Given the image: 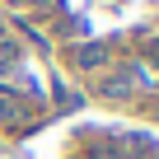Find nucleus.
<instances>
[{"instance_id":"obj_2","label":"nucleus","mask_w":159,"mask_h":159,"mask_svg":"<svg viewBox=\"0 0 159 159\" xmlns=\"http://www.w3.org/2000/svg\"><path fill=\"white\" fill-rule=\"evenodd\" d=\"M98 89H103V98H131V94H136V84H131V70H108Z\"/></svg>"},{"instance_id":"obj_1","label":"nucleus","mask_w":159,"mask_h":159,"mask_svg":"<svg viewBox=\"0 0 159 159\" xmlns=\"http://www.w3.org/2000/svg\"><path fill=\"white\" fill-rule=\"evenodd\" d=\"M108 61H112L108 42H84V47H75V66H80V70H103Z\"/></svg>"},{"instance_id":"obj_4","label":"nucleus","mask_w":159,"mask_h":159,"mask_svg":"<svg viewBox=\"0 0 159 159\" xmlns=\"http://www.w3.org/2000/svg\"><path fill=\"white\" fill-rule=\"evenodd\" d=\"M19 61H24L19 42H10V38H0V75H14V70H19Z\"/></svg>"},{"instance_id":"obj_3","label":"nucleus","mask_w":159,"mask_h":159,"mask_svg":"<svg viewBox=\"0 0 159 159\" xmlns=\"http://www.w3.org/2000/svg\"><path fill=\"white\" fill-rule=\"evenodd\" d=\"M131 84L136 89H159V66L154 61H136L131 66Z\"/></svg>"}]
</instances>
